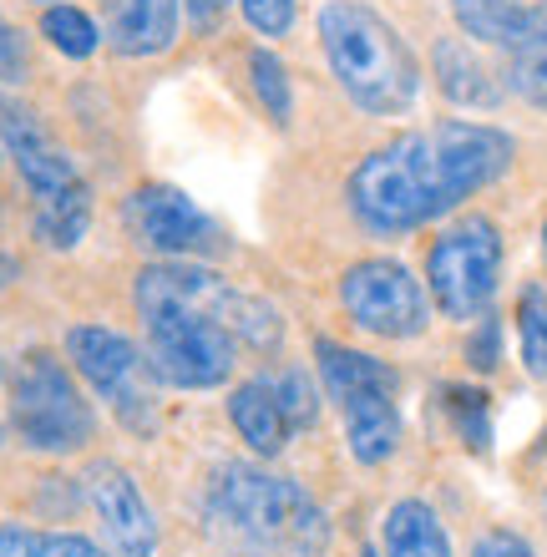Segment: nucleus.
<instances>
[{"instance_id":"nucleus-23","label":"nucleus","mask_w":547,"mask_h":557,"mask_svg":"<svg viewBox=\"0 0 547 557\" xmlns=\"http://www.w3.org/2000/svg\"><path fill=\"white\" fill-rule=\"evenodd\" d=\"M41 36L57 46L61 57H72V61H87L91 51L102 46V30H97V21H91L82 5H46L41 11Z\"/></svg>"},{"instance_id":"nucleus-34","label":"nucleus","mask_w":547,"mask_h":557,"mask_svg":"<svg viewBox=\"0 0 547 557\" xmlns=\"http://www.w3.org/2000/svg\"><path fill=\"white\" fill-rule=\"evenodd\" d=\"M360 557H381V553H375V547H365V553H360Z\"/></svg>"},{"instance_id":"nucleus-12","label":"nucleus","mask_w":547,"mask_h":557,"mask_svg":"<svg viewBox=\"0 0 547 557\" xmlns=\"http://www.w3.org/2000/svg\"><path fill=\"white\" fill-rule=\"evenodd\" d=\"M0 147L11 152L15 173L30 188V198H46V193H66L82 183L76 162L51 143V133L41 127V117L21 102H0Z\"/></svg>"},{"instance_id":"nucleus-15","label":"nucleus","mask_w":547,"mask_h":557,"mask_svg":"<svg viewBox=\"0 0 547 557\" xmlns=\"http://www.w3.org/2000/svg\"><path fill=\"white\" fill-rule=\"evenodd\" d=\"M228 421H234L238 436L249 441L253 456H279L284 446H289V436H295V425H289V416H284L279 396L269 391L264 375L234 385V396H228Z\"/></svg>"},{"instance_id":"nucleus-8","label":"nucleus","mask_w":547,"mask_h":557,"mask_svg":"<svg viewBox=\"0 0 547 557\" xmlns=\"http://www.w3.org/2000/svg\"><path fill=\"white\" fill-rule=\"evenodd\" d=\"M66 360L82 381L97 391V396L112 406L127 431L148 436L158 425V400H152V366L148 355L137 350L122 330H107V324H72L66 330Z\"/></svg>"},{"instance_id":"nucleus-1","label":"nucleus","mask_w":547,"mask_h":557,"mask_svg":"<svg viewBox=\"0 0 547 557\" xmlns=\"http://www.w3.org/2000/svg\"><path fill=\"white\" fill-rule=\"evenodd\" d=\"M137 314L148 330V366L163 385L213 391L234 381L238 355H274L284 339L279 309L198 259H158L137 274Z\"/></svg>"},{"instance_id":"nucleus-16","label":"nucleus","mask_w":547,"mask_h":557,"mask_svg":"<svg viewBox=\"0 0 547 557\" xmlns=\"http://www.w3.org/2000/svg\"><path fill=\"white\" fill-rule=\"evenodd\" d=\"M381 553L385 557H451V537H446V522L436 517V507H426L421 497H406L385 512Z\"/></svg>"},{"instance_id":"nucleus-19","label":"nucleus","mask_w":547,"mask_h":557,"mask_svg":"<svg viewBox=\"0 0 547 557\" xmlns=\"http://www.w3.org/2000/svg\"><path fill=\"white\" fill-rule=\"evenodd\" d=\"M507 87L522 102H533L547 112V0L533 5V21L522 30V41L507 51Z\"/></svg>"},{"instance_id":"nucleus-6","label":"nucleus","mask_w":547,"mask_h":557,"mask_svg":"<svg viewBox=\"0 0 547 557\" xmlns=\"http://www.w3.org/2000/svg\"><path fill=\"white\" fill-rule=\"evenodd\" d=\"M11 431L21 446L46 456H72L91 446L97 416L76 391L72 370L51 350H26L11 370Z\"/></svg>"},{"instance_id":"nucleus-36","label":"nucleus","mask_w":547,"mask_h":557,"mask_svg":"<svg viewBox=\"0 0 547 557\" xmlns=\"http://www.w3.org/2000/svg\"><path fill=\"white\" fill-rule=\"evenodd\" d=\"M543 512H547V492H543Z\"/></svg>"},{"instance_id":"nucleus-28","label":"nucleus","mask_w":547,"mask_h":557,"mask_svg":"<svg viewBox=\"0 0 547 557\" xmlns=\"http://www.w3.org/2000/svg\"><path fill=\"white\" fill-rule=\"evenodd\" d=\"M467 360H472L476 370H497V360H502V320L497 314H482L472 330V339H467Z\"/></svg>"},{"instance_id":"nucleus-2","label":"nucleus","mask_w":547,"mask_h":557,"mask_svg":"<svg viewBox=\"0 0 547 557\" xmlns=\"http://www.w3.org/2000/svg\"><path fill=\"white\" fill-rule=\"evenodd\" d=\"M518 162V143L492 122H431L356 162L345 203L375 238H406L492 188Z\"/></svg>"},{"instance_id":"nucleus-3","label":"nucleus","mask_w":547,"mask_h":557,"mask_svg":"<svg viewBox=\"0 0 547 557\" xmlns=\"http://www.w3.org/2000/svg\"><path fill=\"white\" fill-rule=\"evenodd\" d=\"M208 522L249 557H320L330 547L325 507L295 482L253 461H228L208 482Z\"/></svg>"},{"instance_id":"nucleus-10","label":"nucleus","mask_w":547,"mask_h":557,"mask_svg":"<svg viewBox=\"0 0 547 557\" xmlns=\"http://www.w3.org/2000/svg\"><path fill=\"white\" fill-rule=\"evenodd\" d=\"M122 219H127V234H133L137 244H148V249L163 253V259H203V253L223 249L219 223L208 219L188 193L167 188V183L137 188L133 198H127V208H122Z\"/></svg>"},{"instance_id":"nucleus-24","label":"nucleus","mask_w":547,"mask_h":557,"mask_svg":"<svg viewBox=\"0 0 547 557\" xmlns=\"http://www.w3.org/2000/svg\"><path fill=\"white\" fill-rule=\"evenodd\" d=\"M264 381H269V391L279 396V406H284V416H289V425H295V431H310V425L320 421V396H314V381L299 366H284V370H274V375H264Z\"/></svg>"},{"instance_id":"nucleus-20","label":"nucleus","mask_w":547,"mask_h":557,"mask_svg":"<svg viewBox=\"0 0 547 557\" xmlns=\"http://www.w3.org/2000/svg\"><path fill=\"white\" fill-rule=\"evenodd\" d=\"M0 557H107V547H97L87 532L0 522Z\"/></svg>"},{"instance_id":"nucleus-4","label":"nucleus","mask_w":547,"mask_h":557,"mask_svg":"<svg viewBox=\"0 0 547 557\" xmlns=\"http://www.w3.org/2000/svg\"><path fill=\"white\" fill-rule=\"evenodd\" d=\"M314 26H320L330 72L360 112L370 117L411 112L415 91H421V66L381 11H370L360 0H325Z\"/></svg>"},{"instance_id":"nucleus-33","label":"nucleus","mask_w":547,"mask_h":557,"mask_svg":"<svg viewBox=\"0 0 547 557\" xmlns=\"http://www.w3.org/2000/svg\"><path fill=\"white\" fill-rule=\"evenodd\" d=\"M543 259H547V223H543Z\"/></svg>"},{"instance_id":"nucleus-11","label":"nucleus","mask_w":547,"mask_h":557,"mask_svg":"<svg viewBox=\"0 0 547 557\" xmlns=\"http://www.w3.org/2000/svg\"><path fill=\"white\" fill-rule=\"evenodd\" d=\"M87 502L102 528L107 557H158V517L133 471H122L117 461H97L87 471Z\"/></svg>"},{"instance_id":"nucleus-17","label":"nucleus","mask_w":547,"mask_h":557,"mask_svg":"<svg viewBox=\"0 0 547 557\" xmlns=\"http://www.w3.org/2000/svg\"><path fill=\"white\" fill-rule=\"evenodd\" d=\"M91 223V188L76 183L66 193H46V198H30V234L41 238L46 249H76L87 238Z\"/></svg>"},{"instance_id":"nucleus-29","label":"nucleus","mask_w":547,"mask_h":557,"mask_svg":"<svg viewBox=\"0 0 547 557\" xmlns=\"http://www.w3.org/2000/svg\"><path fill=\"white\" fill-rule=\"evenodd\" d=\"M472 557H537V553H533L527 537H518V532L492 528V532H482V537L472 543Z\"/></svg>"},{"instance_id":"nucleus-25","label":"nucleus","mask_w":547,"mask_h":557,"mask_svg":"<svg viewBox=\"0 0 547 557\" xmlns=\"http://www.w3.org/2000/svg\"><path fill=\"white\" fill-rule=\"evenodd\" d=\"M249 72H253V91H259V102L274 122H289L295 112V97H289V72H284V61L274 51H253L249 57Z\"/></svg>"},{"instance_id":"nucleus-27","label":"nucleus","mask_w":547,"mask_h":557,"mask_svg":"<svg viewBox=\"0 0 547 557\" xmlns=\"http://www.w3.org/2000/svg\"><path fill=\"white\" fill-rule=\"evenodd\" d=\"M26 76H30V46H26V36L0 15V82L15 87V82H26Z\"/></svg>"},{"instance_id":"nucleus-5","label":"nucleus","mask_w":547,"mask_h":557,"mask_svg":"<svg viewBox=\"0 0 547 557\" xmlns=\"http://www.w3.org/2000/svg\"><path fill=\"white\" fill-rule=\"evenodd\" d=\"M314 370L325 381L330 400L345 416V441L360 467H381L400 451V375L365 350H350L340 339H314Z\"/></svg>"},{"instance_id":"nucleus-22","label":"nucleus","mask_w":547,"mask_h":557,"mask_svg":"<svg viewBox=\"0 0 547 557\" xmlns=\"http://www.w3.org/2000/svg\"><path fill=\"white\" fill-rule=\"evenodd\" d=\"M518 350L522 370L533 381H547V284H527L518 294Z\"/></svg>"},{"instance_id":"nucleus-14","label":"nucleus","mask_w":547,"mask_h":557,"mask_svg":"<svg viewBox=\"0 0 547 557\" xmlns=\"http://www.w3.org/2000/svg\"><path fill=\"white\" fill-rule=\"evenodd\" d=\"M431 72H436V87H442L446 102L482 107V112H492V107L502 102V82L482 66V57L461 36H442V41L431 46Z\"/></svg>"},{"instance_id":"nucleus-35","label":"nucleus","mask_w":547,"mask_h":557,"mask_svg":"<svg viewBox=\"0 0 547 557\" xmlns=\"http://www.w3.org/2000/svg\"><path fill=\"white\" fill-rule=\"evenodd\" d=\"M0 381H5V360H0Z\"/></svg>"},{"instance_id":"nucleus-9","label":"nucleus","mask_w":547,"mask_h":557,"mask_svg":"<svg viewBox=\"0 0 547 557\" xmlns=\"http://www.w3.org/2000/svg\"><path fill=\"white\" fill-rule=\"evenodd\" d=\"M340 305L356 330L375 339H421L431 324L426 284L400 259H360L340 278Z\"/></svg>"},{"instance_id":"nucleus-26","label":"nucleus","mask_w":547,"mask_h":557,"mask_svg":"<svg viewBox=\"0 0 547 557\" xmlns=\"http://www.w3.org/2000/svg\"><path fill=\"white\" fill-rule=\"evenodd\" d=\"M238 11L259 36H289L295 30V0H238Z\"/></svg>"},{"instance_id":"nucleus-7","label":"nucleus","mask_w":547,"mask_h":557,"mask_svg":"<svg viewBox=\"0 0 547 557\" xmlns=\"http://www.w3.org/2000/svg\"><path fill=\"white\" fill-rule=\"evenodd\" d=\"M497 284H502V228L492 219L472 213L431 238L426 289L446 320L476 324L497 299Z\"/></svg>"},{"instance_id":"nucleus-13","label":"nucleus","mask_w":547,"mask_h":557,"mask_svg":"<svg viewBox=\"0 0 547 557\" xmlns=\"http://www.w3.org/2000/svg\"><path fill=\"white\" fill-rule=\"evenodd\" d=\"M178 26L183 0H107V46L117 57H163Z\"/></svg>"},{"instance_id":"nucleus-37","label":"nucleus","mask_w":547,"mask_h":557,"mask_svg":"<svg viewBox=\"0 0 547 557\" xmlns=\"http://www.w3.org/2000/svg\"><path fill=\"white\" fill-rule=\"evenodd\" d=\"M0 441H5V425H0Z\"/></svg>"},{"instance_id":"nucleus-18","label":"nucleus","mask_w":547,"mask_h":557,"mask_svg":"<svg viewBox=\"0 0 547 557\" xmlns=\"http://www.w3.org/2000/svg\"><path fill=\"white\" fill-rule=\"evenodd\" d=\"M451 15H457L461 36L512 51L522 41V30H527V21H533V5H522V0H451Z\"/></svg>"},{"instance_id":"nucleus-30","label":"nucleus","mask_w":547,"mask_h":557,"mask_svg":"<svg viewBox=\"0 0 547 557\" xmlns=\"http://www.w3.org/2000/svg\"><path fill=\"white\" fill-rule=\"evenodd\" d=\"M188 11H192V26H198V30H219L223 11H228V0H188Z\"/></svg>"},{"instance_id":"nucleus-31","label":"nucleus","mask_w":547,"mask_h":557,"mask_svg":"<svg viewBox=\"0 0 547 557\" xmlns=\"http://www.w3.org/2000/svg\"><path fill=\"white\" fill-rule=\"evenodd\" d=\"M15 278H21V264H15L11 253H0V289H11Z\"/></svg>"},{"instance_id":"nucleus-32","label":"nucleus","mask_w":547,"mask_h":557,"mask_svg":"<svg viewBox=\"0 0 547 557\" xmlns=\"http://www.w3.org/2000/svg\"><path fill=\"white\" fill-rule=\"evenodd\" d=\"M41 5H72V0H41Z\"/></svg>"},{"instance_id":"nucleus-21","label":"nucleus","mask_w":547,"mask_h":557,"mask_svg":"<svg viewBox=\"0 0 547 557\" xmlns=\"http://www.w3.org/2000/svg\"><path fill=\"white\" fill-rule=\"evenodd\" d=\"M442 416L451 425V436L472 456L492 451V396L482 385H442Z\"/></svg>"}]
</instances>
